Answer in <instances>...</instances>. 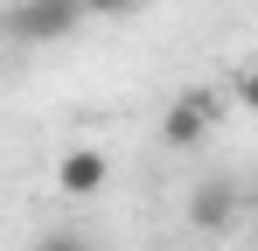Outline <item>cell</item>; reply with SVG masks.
Returning <instances> with one entry per match:
<instances>
[{
  "label": "cell",
  "instance_id": "6da1fadb",
  "mask_svg": "<svg viewBox=\"0 0 258 251\" xmlns=\"http://www.w3.org/2000/svg\"><path fill=\"white\" fill-rule=\"evenodd\" d=\"M77 21H84V0H21V7L7 14L14 42H63Z\"/></svg>",
  "mask_w": 258,
  "mask_h": 251
},
{
  "label": "cell",
  "instance_id": "7a4b0ae2",
  "mask_svg": "<svg viewBox=\"0 0 258 251\" xmlns=\"http://www.w3.org/2000/svg\"><path fill=\"white\" fill-rule=\"evenodd\" d=\"M210 119H216V105L203 91H188V98H174L168 112H161V140L168 147H203L210 140Z\"/></svg>",
  "mask_w": 258,
  "mask_h": 251
},
{
  "label": "cell",
  "instance_id": "3957f363",
  "mask_svg": "<svg viewBox=\"0 0 258 251\" xmlns=\"http://www.w3.org/2000/svg\"><path fill=\"white\" fill-rule=\"evenodd\" d=\"M105 181H112V161H105L98 147H70V154L56 161V189H63V196H98Z\"/></svg>",
  "mask_w": 258,
  "mask_h": 251
},
{
  "label": "cell",
  "instance_id": "277c9868",
  "mask_svg": "<svg viewBox=\"0 0 258 251\" xmlns=\"http://www.w3.org/2000/svg\"><path fill=\"white\" fill-rule=\"evenodd\" d=\"M237 181H203V189H196V196H188V223H196V230H230V223H237Z\"/></svg>",
  "mask_w": 258,
  "mask_h": 251
},
{
  "label": "cell",
  "instance_id": "5b68a950",
  "mask_svg": "<svg viewBox=\"0 0 258 251\" xmlns=\"http://www.w3.org/2000/svg\"><path fill=\"white\" fill-rule=\"evenodd\" d=\"M147 0H84V14H98V21H133Z\"/></svg>",
  "mask_w": 258,
  "mask_h": 251
},
{
  "label": "cell",
  "instance_id": "8992f818",
  "mask_svg": "<svg viewBox=\"0 0 258 251\" xmlns=\"http://www.w3.org/2000/svg\"><path fill=\"white\" fill-rule=\"evenodd\" d=\"M237 105L258 119V63H251V70H237Z\"/></svg>",
  "mask_w": 258,
  "mask_h": 251
},
{
  "label": "cell",
  "instance_id": "52a82bcc",
  "mask_svg": "<svg viewBox=\"0 0 258 251\" xmlns=\"http://www.w3.org/2000/svg\"><path fill=\"white\" fill-rule=\"evenodd\" d=\"M42 251H91L84 237H70V230H56V237H42Z\"/></svg>",
  "mask_w": 258,
  "mask_h": 251
}]
</instances>
